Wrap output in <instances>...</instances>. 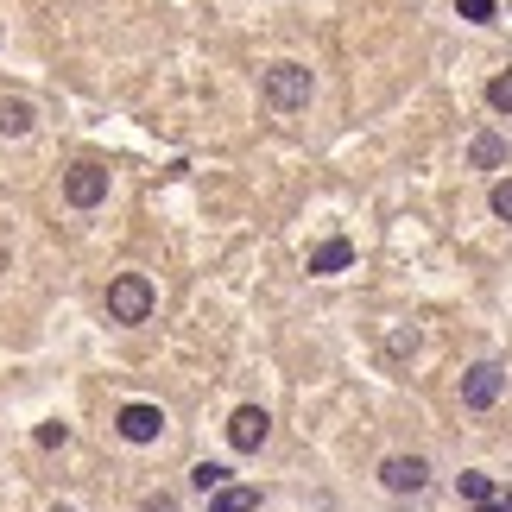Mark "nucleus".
I'll return each instance as SVG.
<instances>
[{
  "instance_id": "obj_1",
  "label": "nucleus",
  "mask_w": 512,
  "mask_h": 512,
  "mask_svg": "<svg viewBox=\"0 0 512 512\" xmlns=\"http://www.w3.org/2000/svg\"><path fill=\"white\" fill-rule=\"evenodd\" d=\"M152 310H159V291H152L146 272H121V279H108V317L114 323H146Z\"/></svg>"
},
{
  "instance_id": "obj_2",
  "label": "nucleus",
  "mask_w": 512,
  "mask_h": 512,
  "mask_svg": "<svg viewBox=\"0 0 512 512\" xmlns=\"http://www.w3.org/2000/svg\"><path fill=\"white\" fill-rule=\"evenodd\" d=\"M310 70L304 64H272L266 76H260V95H266V108H279V114H291V108H310Z\"/></svg>"
},
{
  "instance_id": "obj_3",
  "label": "nucleus",
  "mask_w": 512,
  "mask_h": 512,
  "mask_svg": "<svg viewBox=\"0 0 512 512\" xmlns=\"http://www.w3.org/2000/svg\"><path fill=\"white\" fill-rule=\"evenodd\" d=\"M500 392H506V367L500 361H475V367L462 373V405L468 411H494Z\"/></svg>"
},
{
  "instance_id": "obj_4",
  "label": "nucleus",
  "mask_w": 512,
  "mask_h": 512,
  "mask_svg": "<svg viewBox=\"0 0 512 512\" xmlns=\"http://www.w3.org/2000/svg\"><path fill=\"white\" fill-rule=\"evenodd\" d=\"M64 203H70V209H95V203H108V171H102V165H89V159H83V165H70V171H64Z\"/></svg>"
},
{
  "instance_id": "obj_5",
  "label": "nucleus",
  "mask_w": 512,
  "mask_h": 512,
  "mask_svg": "<svg viewBox=\"0 0 512 512\" xmlns=\"http://www.w3.org/2000/svg\"><path fill=\"white\" fill-rule=\"evenodd\" d=\"M114 430H121L127 443H159V437H165V411L146 405V399H133V405L114 411Z\"/></svg>"
},
{
  "instance_id": "obj_6",
  "label": "nucleus",
  "mask_w": 512,
  "mask_h": 512,
  "mask_svg": "<svg viewBox=\"0 0 512 512\" xmlns=\"http://www.w3.org/2000/svg\"><path fill=\"white\" fill-rule=\"evenodd\" d=\"M380 487H386V494H424V487H430V462L424 456H386L380 462Z\"/></svg>"
},
{
  "instance_id": "obj_7",
  "label": "nucleus",
  "mask_w": 512,
  "mask_h": 512,
  "mask_svg": "<svg viewBox=\"0 0 512 512\" xmlns=\"http://www.w3.org/2000/svg\"><path fill=\"white\" fill-rule=\"evenodd\" d=\"M266 437H272V418H266L260 405H241V411L228 418V443L241 449V456H253V449H260Z\"/></svg>"
},
{
  "instance_id": "obj_8",
  "label": "nucleus",
  "mask_w": 512,
  "mask_h": 512,
  "mask_svg": "<svg viewBox=\"0 0 512 512\" xmlns=\"http://www.w3.org/2000/svg\"><path fill=\"white\" fill-rule=\"evenodd\" d=\"M304 266L317 272V279H336V272L354 266V241H348V234H329L323 247H310V260H304Z\"/></svg>"
},
{
  "instance_id": "obj_9",
  "label": "nucleus",
  "mask_w": 512,
  "mask_h": 512,
  "mask_svg": "<svg viewBox=\"0 0 512 512\" xmlns=\"http://www.w3.org/2000/svg\"><path fill=\"white\" fill-rule=\"evenodd\" d=\"M32 121H38V108L26 102V95H0V133H7V140L32 133Z\"/></svg>"
},
{
  "instance_id": "obj_10",
  "label": "nucleus",
  "mask_w": 512,
  "mask_h": 512,
  "mask_svg": "<svg viewBox=\"0 0 512 512\" xmlns=\"http://www.w3.org/2000/svg\"><path fill=\"white\" fill-rule=\"evenodd\" d=\"M506 159H512V152H506L500 133H475V146H468V165H475V171H500Z\"/></svg>"
},
{
  "instance_id": "obj_11",
  "label": "nucleus",
  "mask_w": 512,
  "mask_h": 512,
  "mask_svg": "<svg viewBox=\"0 0 512 512\" xmlns=\"http://www.w3.org/2000/svg\"><path fill=\"white\" fill-rule=\"evenodd\" d=\"M260 506V487H241V481H228L222 494H209V512H253Z\"/></svg>"
},
{
  "instance_id": "obj_12",
  "label": "nucleus",
  "mask_w": 512,
  "mask_h": 512,
  "mask_svg": "<svg viewBox=\"0 0 512 512\" xmlns=\"http://www.w3.org/2000/svg\"><path fill=\"white\" fill-rule=\"evenodd\" d=\"M456 494L468 506H487V494H494V475H481V468H462V481H456Z\"/></svg>"
},
{
  "instance_id": "obj_13",
  "label": "nucleus",
  "mask_w": 512,
  "mask_h": 512,
  "mask_svg": "<svg viewBox=\"0 0 512 512\" xmlns=\"http://www.w3.org/2000/svg\"><path fill=\"white\" fill-rule=\"evenodd\" d=\"M190 487H196V494H222V487H228V468L222 462H196L190 468Z\"/></svg>"
},
{
  "instance_id": "obj_14",
  "label": "nucleus",
  "mask_w": 512,
  "mask_h": 512,
  "mask_svg": "<svg viewBox=\"0 0 512 512\" xmlns=\"http://www.w3.org/2000/svg\"><path fill=\"white\" fill-rule=\"evenodd\" d=\"M487 108H494V114H512V70H500L494 83H487Z\"/></svg>"
},
{
  "instance_id": "obj_15",
  "label": "nucleus",
  "mask_w": 512,
  "mask_h": 512,
  "mask_svg": "<svg viewBox=\"0 0 512 512\" xmlns=\"http://www.w3.org/2000/svg\"><path fill=\"white\" fill-rule=\"evenodd\" d=\"M487 209H494L500 222H512V177H500V184L487 190Z\"/></svg>"
},
{
  "instance_id": "obj_16",
  "label": "nucleus",
  "mask_w": 512,
  "mask_h": 512,
  "mask_svg": "<svg viewBox=\"0 0 512 512\" xmlns=\"http://www.w3.org/2000/svg\"><path fill=\"white\" fill-rule=\"evenodd\" d=\"M386 354H392V361H405V354H418V329H392V336H386Z\"/></svg>"
},
{
  "instance_id": "obj_17",
  "label": "nucleus",
  "mask_w": 512,
  "mask_h": 512,
  "mask_svg": "<svg viewBox=\"0 0 512 512\" xmlns=\"http://www.w3.org/2000/svg\"><path fill=\"white\" fill-rule=\"evenodd\" d=\"M456 13H462V19H475V26H487V19H494L500 7H494V0H456Z\"/></svg>"
},
{
  "instance_id": "obj_18",
  "label": "nucleus",
  "mask_w": 512,
  "mask_h": 512,
  "mask_svg": "<svg viewBox=\"0 0 512 512\" xmlns=\"http://www.w3.org/2000/svg\"><path fill=\"white\" fill-rule=\"evenodd\" d=\"M70 443V424H38V449H64Z\"/></svg>"
},
{
  "instance_id": "obj_19",
  "label": "nucleus",
  "mask_w": 512,
  "mask_h": 512,
  "mask_svg": "<svg viewBox=\"0 0 512 512\" xmlns=\"http://www.w3.org/2000/svg\"><path fill=\"white\" fill-rule=\"evenodd\" d=\"M475 512H512V487H494V494H487V506H475Z\"/></svg>"
},
{
  "instance_id": "obj_20",
  "label": "nucleus",
  "mask_w": 512,
  "mask_h": 512,
  "mask_svg": "<svg viewBox=\"0 0 512 512\" xmlns=\"http://www.w3.org/2000/svg\"><path fill=\"white\" fill-rule=\"evenodd\" d=\"M140 512H177V500H171V494H146Z\"/></svg>"
},
{
  "instance_id": "obj_21",
  "label": "nucleus",
  "mask_w": 512,
  "mask_h": 512,
  "mask_svg": "<svg viewBox=\"0 0 512 512\" xmlns=\"http://www.w3.org/2000/svg\"><path fill=\"white\" fill-rule=\"evenodd\" d=\"M51 512H76V506H51Z\"/></svg>"
}]
</instances>
